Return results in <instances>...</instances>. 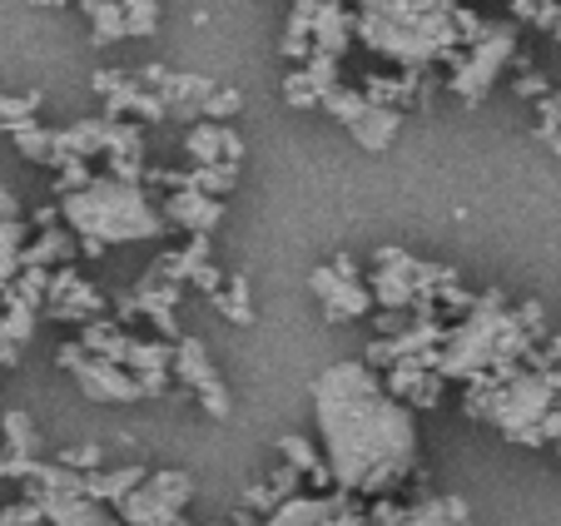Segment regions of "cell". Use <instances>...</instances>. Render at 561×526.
Wrapping results in <instances>:
<instances>
[{
	"label": "cell",
	"instance_id": "cell-23",
	"mask_svg": "<svg viewBox=\"0 0 561 526\" xmlns=\"http://www.w3.org/2000/svg\"><path fill=\"white\" fill-rule=\"evenodd\" d=\"M35 110H41V95H0V135L35 125Z\"/></svg>",
	"mask_w": 561,
	"mask_h": 526
},
{
	"label": "cell",
	"instance_id": "cell-18",
	"mask_svg": "<svg viewBox=\"0 0 561 526\" xmlns=\"http://www.w3.org/2000/svg\"><path fill=\"white\" fill-rule=\"evenodd\" d=\"M398 526H472V522H467L462 496H437V502L408 506V516Z\"/></svg>",
	"mask_w": 561,
	"mask_h": 526
},
{
	"label": "cell",
	"instance_id": "cell-30",
	"mask_svg": "<svg viewBox=\"0 0 561 526\" xmlns=\"http://www.w3.org/2000/svg\"><path fill=\"white\" fill-rule=\"evenodd\" d=\"M11 219H21V209H15V194L0 190V224H11Z\"/></svg>",
	"mask_w": 561,
	"mask_h": 526
},
{
	"label": "cell",
	"instance_id": "cell-3",
	"mask_svg": "<svg viewBox=\"0 0 561 526\" xmlns=\"http://www.w3.org/2000/svg\"><path fill=\"white\" fill-rule=\"evenodd\" d=\"M60 214L70 233H80V249L100 253L105 243H135L154 239L164 229V209L145 199V190L129 180H90L85 190H75L60 199Z\"/></svg>",
	"mask_w": 561,
	"mask_h": 526
},
{
	"label": "cell",
	"instance_id": "cell-38",
	"mask_svg": "<svg viewBox=\"0 0 561 526\" xmlns=\"http://www.w3.org/2000/svg\"><path fill=\"white\" fill-rule=\"evenodd\" d=\"M462 5H467V0H462Z\"/></svg>",
	"mask_w": 561,
	"mask_h": 526
},
{
	"label": "cell",
	"instance_id": "cell-9",
	"mask_svg": "<svg viewBox=\"0 0 561 526\" xmlns=\"http://www.w3.org/2000/svg\"><path fill=\"white\" fill-rule=\"evenodd\" d=\"M45 308H50V318H60V323H95V318H105V294H100L95 284H85L75 268H60V274H50V298H45Z\"/></svg>",
	"mask_w": 561,
	"mask_h": 526
},
{
	"label": "cell",
	"instance_id": "cell-25",
	"mask_svg": "<svg viewBox=\"0 0 561 526\" xmlns=\"http://www.w3.org/2000/svg\"><path fill=\"white\" fill-rule=\"evenodd\" d=\"M284 100L288 105H298V110H308V105H323V90H318V80L298 65V70L284 80Z\"/></svg>",
	"mask_w": 561,
	"mask_h": 526
},
{
	"label": "cell",
	"instance_id": "cell-21",
	"mask_svg": "<svg viewBox=\"0 0 561 526\" xmlns=\"http://www.w3.org/2000/svg\"><path fill=\"white\" fill-rule=\"evenodd\" d=\"M15 149H21L25 159H35V164H55V129H45L41 119L35 125H25V129H15Z\"/></svg>",
	"mask_w": 561,
	"mask_h": 526
},
{
	"label": "cell",
	"instance_id": "cell-5",
	"mask_svg": "<svg viewBox=\"0 0 561 526\" xmlns=\"http://www.w3.org/2000/svg\"><path fill=\"white\" fill-rule=\"evenodd\" d=\"M194 496L190 472H149L125 502L115 506L125 526H174Z\"/></svg>",
	"mask_w": 561,
	"mask_h": 526
},
{
	"label": "cell",
	"instance_id": "cell-15",
	"mask_svg": "<svg viewBox=\"0 0 561 526\" xmlns=\"http://www.w3.org/2000/svg\"><path fill=\"white\" fill-rule=\"evenodd\" d=\"M145 467L139 462H125V467H100V472H85V492L95 496V502H110V506H119L129 492H135L139 482H145Z\"/></svg>",
	"mask_w": 561,
	"mask_h": 526
},
{
	"label": "cell",
	"instance_id": "cell-36",
	"mask_svg": "<svg viewBox=\"0 0 561 526\" xmlns=\"http://www.w3.org/2000/svg\"><path fill=\"white\" fill-rule=\"evenodd\" d=\"M174 526H190V522H184V516H180V522H174Z\"/></svg>",
	"mask_w": 561,
	"mask_h": 526
},
{
	"label": "cell",
	"instance_id": "cell-14",
	"mask_svg": "<svg viewBox=\"0 0 561 526\" xmlns=\"http://www.w3.org/2000/svg\"><path fill=\"white\" fill-rule=\"evenodd\" d=\"M219 214H224V204L214 199V194H199V190H174L170 199H164V219L190 229V233H209L214 224H219Z\"/></svg>",
	"mask_w": 561,
	"mask_h": 526
},
{
	"label": "cell",
	"instance_id": "cell-10",
	"mask_svg": "<svg viewBox=\"0 0 561 526\" xmlns=\"http://www.w3.org/2000/svg\"><path fill=\"white\" fill-rule=\"evenodd\" d=\"M31 502H41L50 526H125L115 506L95 502L90 492H41V496H31Z\"/></svg>",
	"mask_w": 561,
	"mask_h": 526
},
{
	"label": "cell",
	"instance_id": "cell-35",
	"mask_svg": "<svg viewBox=\"0 0 561 526\" xmlns=\"http://www.w3.org/2000/svg\"><path fill=\"white\" fill-rule=\"evenodd\" d=\"M0 477H5V443H0Z\"/></svg>",
	"mask_w": 561,
	"mask_h": 526
},
{
	"label": "cell",
	"instance_id": "cell-11",
	"mask_svg": "<svg viewBox=\"0 0 561 526\" xmlns=\"http://www.w3.org/2000/svg\"><path fill=\"white\" fill-rule=\"evenodd\" d=\"M184 149L194 155V164H233L239 169V159H244V139L233 135L229 125H219V119H199V125L184 135Z\"/></svg>",
	"mask_w": 561,
	"mask_h": 526
},
{
	"label": "cell",
	"instance_id": "cell-20",
	"mask_svg": "<svg viewBox=\"0 0 561 526\" xmlns=\"http://www.w3.org/2000/svg\"><path fill=\"white\" fill-rule=\"evenodd\" d=\"M125 35H129V21H125V11H119V0H105V5L90 15V41L115 45V41H125Z\"/></svg>",
	"mask_w": 561,
	"mask_h": 526
},
{
	"label": "cell",
	"instance_id": "cell-28",
	"mask_svg": "<svg viewBox=\"0 0 561 526\" xmlns=\"http://www.w3.org/2000/svg\"><path fill=\"white\" fill-rule=\"evenodd\" d=\"M541 139L561 155V95H547L541 100Z\"/></svg>",
	"mask_w": 561,
	"mask_h": 526
},
{
	"label": "cell",
	"instance_id": "cell-16",
	"mask_svg": "<svg viewBox=\"0 0 561 526\" xmlns=\"http://www.w3.org/2000/svg\"><path fill=\"white\" fill-rule=\"evenodd\" d=\"M278 457H284L294 472H304L308 482H318V487H329L333 482V472H329V457H318V447L308 443V437H298V432H284L278 437Z\"/></svg>",
	"mask_w": 561,
	"mask_h": 526
},
{
	"label": "cell",
	"instance_id": "cell-31",
	"mask_svg": "<svg viewBox=\"0 0 561 526\" xmlns=\"http://www.w3.org/2000/svg\"><path fill=\"white\" fill-rule=\"evenodd\" d=\"M557 437H561V408L547 418V443H557Z\"/></svg>",
	"mask_w": 561,
	"mask_h": 526
},
{
	"label": "cell",
	"instance_id": "cell-4",
	"mask_svg": "<svg viewBox=\"0 0 561 526\" xmlns=\"http://www.w3.org/2000/svg\"><path fill=\"white\" fill-rule=\"evenodd\" d=\"M517 60V31L512 25H488L462 55L453 60V90L462 100H482L492 84L502 80V70Z\"/></svg>",
	"mask_w": 561,
	"mask_h": 526
},
{
	"label": "cell",
	"instance_id": "cell-24",
	"mask_svg": "<svg viewBox=\"0 0 561 526\" xmlns=\"http://www.w3.org/2000/svg\"><path fill=\"white\" fill-rule=\"evenodd\" d=\"M373 100L363 95V90H353V84H339V90H333L329 100H323V110H329L333 119H343V125H358L363 119V110H368Z\"/></svg>",
	"mask_w": 561,
	"mask_h": 526
},
{
	"label": "cell",
	"instance_id": "cell-1",
	"mask_svg": "<svg viewBox=\"0 0 561 526\" xmlns=\"http://www.w3.org/2000/svg\"><path fill=\"white\" fill-rule=\"evenodd\" d=\"M313 412L329 472L353 496H388L417 462L413 408L388 392L373 363L343 358L318 373Z\"/></svg>",
	"mask_w": 561,
	"mask_h": 526
},
{
	"label": "cell",
	"instance_id": "cell-19",
	"mask_svg": "<svg viewBox=\"0 0 561 526\" xmlns=\"http://www.w3.org/2000/svg\"><path fill=\"white\" fill-rule=\"evenodd\" d=\"M65 259H75V233H65V229H45L41 239L31 243V253H25V263H41V268L65 263Z\"/></svg>",
	"mask_w": 561,
	"mask_h": 526
},
{
	"label": "cell",
	"instance_id": "cell-32",
	"mask_svg": "<svg viewBox=\"0 0 561 526\" xmlns=\"http://www.w3.org/2000/svg\"><path fill=\"white\" fill-rule=\"evenodd\" d=\"M214 526H259V516L254 512H239L233 522H214Z\"/></svg>",
	"mask_w": 561,
	"mask_h": 526
},
{
	"label": "cell",
	"instance_id": "cell-8",
	"mask_svg": "<svg viewBox=\"0 0 561 526\" xmlns=\"http://www.w3.org/2000/svg\"><path fill=\"white\" fill-rule=\"evenodd\" d=\"M313 294H318V304L329 308L333 323H343V318H363L373 308V288L358 284L353 259H339L333 268H318V274H313Z\"/></svg>",
	"mask_w": 561,
	"mask_h": 526
},
{
	"label": "cell",
	"instance_id": "cell-2",
	"mask_svg": "<svg viewBox=\"0 0 561 526\" xmlns=\"http://www.w3.org/2000/svg\"><path fill=\"white\" fill-rule=\"evenodd\" d=\"M353 15H358V41L408 70L457 60L488 31L462 0H353Z\"/></svg>",
	"mask_w": 561,
	"mask_h": 526
},
{
	"label": "cell",
	"instance_id": "cell-26",
	"mask_svg": "<svg viewBox=\"0 0 561 526\" xmlns=\"http://www.w3.org/2000/svg\"><path fill=\"white\" fill-rule=\"evenodd\" d=\"M119 11H125V21H129V35L159 31V0H119Z\"/></svg>",
	"mask_w": 561,
	"mask_h": 526
},
{
	"label": "cell",
	"instance_id": "cell-17",
	"mask_svg": "<svg viewBox=\"0 0 561 526\" xmlns=\"http://www.w3.org/2000/svg\"><path fill=\"white\" fill-rule=\"evenodd\" d=\"M398 125H403V110H388V105H368L363 110V119L358 125H348L353 129V139H358L363 149H388L392 145V135H398Z\"/></svg>",
	"mask_w": 561,
	"mask_h": 526
},
{
	"label": "cell",
	"instance_id": "cell-27",
	"mask_svg": "<svg viewBox=\"0 0 561 526\" xmlns=\"http://www.w3.org/2000/svg\"><path fill=\"white\" fill-rule=\"evenodd\" d=\"M60 462L70 467V472H100L105 467V447L100 443H80V447H65Z\"/></svg>",
	"mask_w": 561,
	"mask_h": 526
},
{
	"label": "cell",
	"instance_id": "cell-13",
	"mask_svg": "<svg viewBox=\"0 0 561 526\" xmlns=\"http://www.w3.org/2000/svg\"><path fill=\"white\" fill-rule=\"evenodd\" d=\"M348 502V492H333V496H288L278 512H268L259 526H329L339 516V506Z\"/></svg>",
	"mask_w": 561,
	"mask_h": 526
},
{
	"label": "cell",
	"instance_id": "cell-33",
	"mask_svg": "<svg viewBox=\"0 0 561 526\" xmlns=\"http://www.w3.org/2000/svg\"><path fill=\"white\" fill-rule=\"evenodd\" d=\"M547 31L561 41V5H551V21H547Z\"/></svg>",
	"mask_w": 561,
	"mask_h": 526
},
{
	"label": "cell",
	"instance_id": "cell-34",
	"mask_svg": "<svg viewBox=\"0 0 561 526\" xmlns=\"http://www.w3.org/2000/svg\"><path fill=\"white\" fill-rule=\"evenodd\" d=\"M75 5H80V11H85V15H95L100 5H105V0H75Z\"/></svg>",
	"mask_w": 561,
	"mask_h": 526
},
{
	"label": "cell",
	"instance_id": "cell-22",
	"mask_svg": "<svg viewBox=\"0 0 561 526\" xmlns=\"http://www.w3.org/2000/svg\"><path fill=\"white\" fill-rule=\"evenodd\" d=\"M214 304H219V313L229 318V323H254V304H249V284H244V278H229V284L214 294Z\"/></svg>",
	"mask_w": 561,
	"mask_h": 526
},
{
	"label": "cell",
	"instance_id": "cell-12",
	"mask_svg": "<svg viewBox=\"0 0 561 526\" xmlns=\"http://www.w3.org/2000/svg\"><path fill=\"white\" fill-rule=\"evenodd\" d=\"M388 392L398 402H408V408H437L443 402V373L437 368H423V363H398V368H388Z\"/></svg>",
	"mask_w": 561,
	"mask_h": 526
},
{
	"label": "cell",
	"instance_id": "cell-6",
	"mask_svg": "<svg viewBox=\"0 0 561 526\" xmlns=\"http://www.w3.org/2000/svg\"><path fill=\"white\" fill-rule=\"evenodd\" d=\"M60 368L80 382L85 398H95V402H135V398H145V388H139L135 373L119 368V363H110V358H95L85 343H65L60 347Z\"/></svg>",
	"mask_w": 561,
	"mask_h": 526
},
{
	"label": "cell",
	"instance_id": "cell-37",
	"mask_svg": "<svg viewBox=\"0 0 561 526\" xmlns=\"http://www.w3.org/2000/svg\"><path fill=\"white\" fill-rule=\"evenodd\" d=\"M557 453H561V437H557Z\"/></svg>",
	"mask_w": 561,
	"mask_h": 526
},
{
	"label": "cell",
	"instance_id": "cell-29",
	"mask_svg": "<svg viewBox=\"0 0 561 526\" xmlns=\"http://www.w3.org/2000/svg\"><path fill=\"white\" fill-rule=\"evenodd\" d=\"M239 105H244V95H239V90H219V84H214V95L204 100V119H219V125H224V115H233Z\"/></svg>",
	"mask_w": 561,
	"mask_h": 526
},
{
	"label": "cell",
	"instance_id": "cell-7",
	"mask_svg": "<svg viewBox=\"0 0 561 526\" xmlns=\"http://www.w3.org/2000/svg\"><path fill=\"white\" fill-rule=\"evenodd\" d=\"M174 373H180L184 388L204 402L209 418H229V388H224L219 368H214V358H209V347H204L199 338H174Z\"/></svg>",
	"mask_w": 561,
	"mask_h": 526
}]
</instances>
